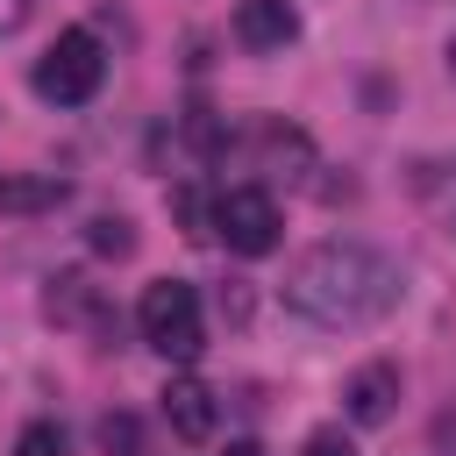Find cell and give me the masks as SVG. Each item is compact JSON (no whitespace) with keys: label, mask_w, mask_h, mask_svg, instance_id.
<instances>
[{"label":"cell","mask_w":456,"mask_h":456,"mask_svg":"<svg viewBox=\"0 0 456 456\" xmlns=\"http://www.w3.org/2000/svg\"><path fill=\"white\" fill-rule=\"evenodd\" d=\"M399 292H406L399 264H392L385 249H370V242H349V235L314 242V249L292 264V278H285V306H292L306 328H328V335L378 328V321L399 306Z\"/></svg>","instance_id":"1"},{"label":"cell","mask_w":456,"mask_h":456,"mask_svg":"<svg viewBox=\"0 0 456 456\" xmlns=\"http://www.w3.org/2000/svg\"><path fill=\"white\" fill-rule=\"evenodd\" d=\"M135 328H142V342H150L157 356H171V363H192V356L207 349V321H200V292H192L185 278H157V285H142V306H135Z\"/></svg>","instance_id":"2"},{"label":"cell","mask_w":456,"mask_h":456,"mask_svg":"<svg viewBox=\"0 0 456 456\" xmlns=\"http://www.w3.org/2000/svg\"><path fill=\"white\" fill-rule=\"evenodd\" d=\"M100 78H107V50H100L93 28H64V36L36 57V93H43L50 107H86V100L100 93Z\"/></svg>","instance_id":"3"},{"label":"cell","mask_w":456,"mask_h":456,"mask_svg":"<svg viewBox=\"0 0 456 456\" xmlns=\"http://www.w3.org/2000/svg\"><path fill=\"white\" fill-rule=\"evenodd\" d=\"M214 235L235 249V256H271L278 249V200L264 185H228L214 200Z\"/></svg>","instance_id":"4"},{"label":"cell","mask_w":456,"mask_h":456,"mask_svg":"<svg viewBox=\"0 0 456 456\" xmlns=\"http://www.w3.org/2000/svg\"><path fill=\"white\" fill-rule=\"evenodd\" d=\"M392 406H399V363H363V370L342 385V413H349L356 428L392 420Z\"/></svg>","instance_id":"5"},{"label":"cell","mask_w":456,"mask_h":456,"mask_svg":"<svg viewBox=\"0 0 456 456\" xmlns=\"http://www.w3.org/2000/svg\"><path fill=\"white\" fill-rule=\"evenodd\" d=\"M292 36H299L292 0H242V7H235V43H242V50L264 57V50H285Z\"/></svg>","instance_id":"6"},{"label":"cell","mask_w":456,"mask_h":456,"mask_svg":"<svg viewBox=\"0 0 456 456\" xmlns=\"http://www.w3.org/2000/svg\"><path fill=\"white\" fill-rule=\"evenodd\" d=\"M164 420H171L178 442H207L214 435V392L200 378H171L164 385Z\"/></svg>","instance_id":"7"},{"label":"cell","mask_w":456,"mask_h":456,"mask_svg":"<svg viewBox=\"0 0 456 456\" xmlns=\"http://www.w3.org/2000/svg\"><path fill=\"white\" fill-rule=\"evenodd\" d=\"M43 306H50V321H64V328H86V335H114V321H107V306H100V292H93L86 278H57Z\"/></svg>","instance_id":"8"},{"label":"cell","mask_w":456,"mask_h":456,"mask_svg":"<svg viewBox=\"0 0 456 456\" xmlns=\"http://www.w3.org/2000/svg\"><path fill=\"white\" fill-rule=\"evenodd\" d=\"M14 456H71V435H64L57 420H28V428L14 435Z\"/></svg>","instance_id":"9"},{"label":"cell","mask_w":456,"mask_h":456,"mask_svg":"<svg viewBox=\"0 0 456 456\" xmlns=\"http://www.w3.org/2000/svg\"><path fill=\"white\" fill-rule=\"evenodd\" d=\"M86 242H93V249H100V256H128V249H135V228H128V221H121V214H100V221H93V235H86Z\"/></svg>","instance_id":"10"},{"label":"cell","mask_w":456,"mask_h":456,"mask_svg":"<svg viewBox=\"0 0 456 456\" xmlns=\"http://www.w3.org/2000/svg\"><path fill=\"white\" fill-rule=\"evenodd\" d=\"M100 449H107V456H135V420H128V413H107V420H100Z\"/></svg>","instance_id":"11"},{"label":"cell","mask_w":456,"mask_h":456,"mask_svg":"<svg viewBox=\"0 0 456 456\" xmlns=\"http://www.w3.org/2000/svg\"><path fill=\"white\" fill-rule=\"evenodd\" d=\"M299 456H356V442H349L342 428H314V435L299 442Z\"/></svg>","instance_id":"12"},{"label":"cell","mask_w":456,"mask_h":456,"mask_svg":"<svg viewBox=\"0 0 456 456\" xmlns=\"http://www.w3.org/2000/svg\"><path fill=\"white\" fill-rule=\"evenodd\" d=\"M28 14H36V0H0V36H14Z\"/></svg>","instance_id":"13"},{"label":"cell","mask_w":456,"mask_h":456,"mask_svg":"<svg viewBox=\"0 0 456 456\" xmlns=\"http://www.w3.org/2000/svg\"><path fill=\"white\" fill-rule=\"evenodd\" d=\"M435 449H449V456H456V406L435 420Z\"/></svg>","instance_id":"14"},{"label":"cell","mask_w":456,"mask_h":456,"mask_svg":"<svg viewBox=\"0 0 456 456\" xmlns=\"http://www.w3.org/2000/svg\"><path fill=\"white\" fill-rule=\"evenodd\" d=\"M221 456H264V449H256V442H228Z\"/></svg>","instance_id":"15"},{"label":"cell","mask_w":456,"mask_h":456,"mask_svg":"<svg viewBox=\"0 0 456 456\" xmlns=\"http://www.w3.org/2000/svg\"><path fill=\"white\" fill-rule=\"evenodd\" d=\"M449 71H456V43H449Z\"/></svg>","instance_id":"16"}]
</instances>
